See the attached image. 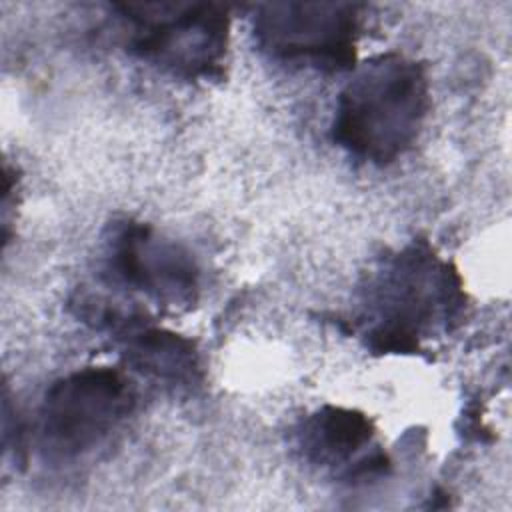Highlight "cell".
Wrapping results in <instances>:
<instances>
[{
	"label": "cell",
	"mask_w": 512,
	"mask_h": 512,
	"mask_svg": "<svg viewBox=\"0 0 512 512\" xmlns=\"http://www.w3.org/2000/svg\"><path fill=\"white\" fill-rule=\"evenodd\" d=\"M112 338L120 344L128 368L168 390H194L204 380L196 344L182 334L154 326L146 312Z\"/></svg>",
	"instance_id": "cell-8"
},
{
	"label": "cell",
	"mask_w": 512,
	"mask_h": 512,
	"mask_svg": "<svg viewBox=\"0 0 512 512\" xmlns=\"http://www.w3.org/2000/svg\"><path fill=\"white\" fill-rule=\"evenodd\" d=\"M134 404V388L116 368L86 366L58 378L38 410L42 454L58 464L92 456L122 428Z\"/></svg>",
	"instance_id": "cell-4"
},
{
	"label": "cell",
	"mask_w": 512,
	"mask_h": 512,
	"mask_svg": "<svg viewBox=\"0 0 512 512\" xmlns=\"http://www.w3.org/2000/svg\"><path fill=\"white\" fill-rule=\"evenodd\" d=\"M466 294L458 270L428 242L404 246L368 278L360 326L376 354H416L464 318Z\"/></svg>",
	"instance_id": "cell-1"
},
{
	"label": "cell",
	"mask_w": 512,
	"mask_h": 512,
	"mask_svg": "<svg viewBox=\"0 0 512 512\" xmlns=\"http://www.w3.org/2000/svg\"><path fill=\"white\" fill-rule=\"evenodd\" d=\"M428 108L424 66L400 52L378 54L360 64L342 88L332 140L362 162L386 166L414 146Z\"/></svg>",
	"instance_id": "cell-2"
},
{
	"label": "cell",
	"mask_w": 512,
	"mask_h": 512,
	"mask_svg": "<svg viewBox=\"0 0 512 512\" xmlns=\"http://www.w3.org/2000/svg\"><path fill=\"white\" fill-rule=\"evenodd\" d=\"M126 32V48L140 60L180 80L222 74L230 14L216 2H124L114 4Z\"/></svg>",
	"instance_id": "cell-3"
},
{
	"label": "cell",
	"mask_w": 512,
	"mask_h": 512,
	"mask_svg": "<svg viewBox=\"0 0 512 512\" xmlns=\"http://www.w3.org/2000/svg\"><path fill=\"white\" fill-rule=\"evenodd\" d=\"M102 274L108 284L166 310L192 308L202 290V270L194 254L152 224L132 218L106 228Z\"/></svg>",
	"instance_id": "cell-5"
},
{
	"label": "cell",
	"mask_w": 512,
	"mask_h": 512,
	"mask_svg": "<svg viewBox=\"0 0 512 512\" xmlns=\"http://www.w3.org/2000/svg\"><path fill=\"white\" fill-rule=\"evenodd\" d=\"M298 456L314 470L350 484L386 474L390 460L376 442L372 420L346 406H322L294 430Z\"/></svg>",
	"instance_id": "cell-7"
},
{
	"label": "cell",
	"mask_w": 512,
	"mask_h": 512,
	"mask_svg": "<svg viewBox=\"0 0 512 512\" xmlns=\"http://www.w3.org/2000/svg\"><path fill=\"white\" fill-rule=\"evenodd\" d=\"M360 10L352 2H268L256 6L252 32L272 60L342 72L356 60Z\"/></svg>",
	"instance_id": "cell-6"
}]
</instances>
